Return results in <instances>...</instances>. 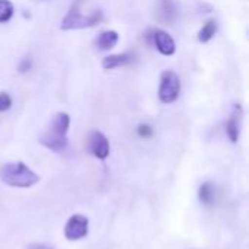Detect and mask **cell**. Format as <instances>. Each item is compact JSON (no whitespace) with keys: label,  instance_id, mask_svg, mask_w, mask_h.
I'll return each mask as SVG.
<instances>
[{"label":"cell","instance_id":"1","mask_svg":"<svg viewBox=\"0 0 249 249\" xmlns=\"http://www.w3.org/2000/svg\"><path fill=\"white\" fill-rule=\"evenodd\" d=\"M70 127V117L67 112L58 111L54 114L47 125V130L39 137V143L51 152H61L67 147V131Z\"/></svg>","mask_w":249,"mask_h":249},{"label":"cell","instance_id":"2","mask_svg":"<svg viewBox=\"0 0 249 249\" xmlns=\"http://www.w3.org/2000/svg\"><path fill=\"white\" fill-rule=\"evenodd\" d=\"M0 179L12 188H31L39 182V175L23 162H10L0 168Z\"/></svg>","mask_w":249,"mask_h":249},{"label":"cell","instance_id":"3","mask_svg":"<svg viewBox=\"0 0 249 249\" xmlns=\"http://www.w3.org/2000/svg\"><path fill=\"white\" fill-rule=\"evenodd\" d=\"M82 3H83V0H74L71 3L67 15L63 18L61 25H60V28L63 31L93 28L104 20V12L102 10H95L90 15H82V12H80Z\"/></svg>","mask_w":249,"mask_h":249},{"label":"cell","instance_id":"4","mask_svg":"<svg viewBox=\"0 0 249 249\" xmlns=\"http://www.w3.org/2000/svg\"><path fill=\"white\" fill-rule=\"evenodd\" d=\"M181 95V79L174 70H165L160 74V85L158 90L162 104H174Z\"/></svg>","mask_w":249,"mask_h":249},{"label":"cell","instance_id":"5","mask_svg":"<svg viewBox=\"0 0 249 249\" xmlns=\"http://www.w3.org/2000/svg\"><path fill=\"white\" fill-rule=\"evenodd\" d=\"M89 233V219L83 214H73L64 226V238L67 241H80Z\"/></svg>","mask_w":249,"mask_h":249},{"label":"cell","instance_id":"6","mask_svg":"<svg viewBox=\"0 0 249 249\" xmlns=\"http://www.w3.org/2000/svg\"><path fill=\"white\" fill-rule=\"evenodd\" d=\"M88 149L96 159L105 160L111 152L109 140L107 139V136L102 131L93 130L88 136Z\"/></svg>","mask_w":249,"mask_h":249},{"label":"cell","instance_id":"7","mask_svg":"<svg viewBox=\"0 0 249 249\" xmlns=\"http://www.w3.org/2000/svg\"><path fill=\"white\" fill-rule=\"evenodd\" d=\"M179 18V9L175 0H158L156 19L162 25H174Z\"/></svg>","mask_w":249,"mask_h":249},{"label":"cell","instance_id":"8","mask_svg":"<svg viewBox=\"0 0 249 249\" xmlns=\"http://www.w3.org/2000/svg\"><path fill=\"white\" fill-rule=\"evenodd\" d=\"M152 44H155L162 55H174L177 51V44L174 38L162 29H152Z\"/></svg>","mask_w":249,"mask_h":249},{"label":"cell","instance_id":"9","mask_svg":"<svg viewBox=\"0 0 249 249\" xmlns=\"http://www.w3.org/2000/svg\"><path fill=\"white\" fill-rule=\"evenodd\" d=\"M136 61V53L134 51H125L120 54H111L102 60V67L105 70H114L118 67L130 66Z\"/></svg>","mask_w":249,"mask_h":249},{"label":"cell","instance_id":"10","mask_svg":"<svg viewBox=\"0 0 249 249\" xmlns=\"http://www.w3.org/2000/svg\"><path fill=\"white\" fill-rule=\"evenodd\" d=\"M241 120H242V107L241 105H235L232 115L229 117L228 123H226V134L229 137V140L232 143H236L239 140V134H241Z\"/></svg>","mask_w":249,"mask_h":249},{"label":"cell","instance_id":"11","mask_svg":"<svg viewBox=\"0 0 249 249\" xmlns=\"http://www.w3.org/2000/svg\"><path fill=\"white\" fill-rule=\"evenodd\" d=\"M118 39H120V35L117 31H104L95 39V45L101 51H109L118 44Z\"/></svg>","mask_w":249,"mask_h":249},{"label":"cell","instance_id":"12","mask_svg":"<svg viewBox=\"0 0 249 249\" xmlns=\"http://www.w3.org/2000/svg\"><path fill=\"white\" fill-rule=\"evenodd\" d=\"M198 200L204 207H212L216 200V190L212 182H204L198 188Z\"/></svg>","mask_w":249,"mask_h":249},{"label":"cell","instance_id":"13","mask_svg":"<svg viewBox=\"0 0 249 249\" xmlns=\"http://www.w3.org/2000/svg\"><path fill=\"white\" fill-rule=\"evenodd\" d=\"M216 32H217V22H216L214 19H209V20L203 25V28L198 31L197 38H198L200 42H209V41L216 35Z\"/></svg>","mask_w":249,"mask_h":249},{"label":"cell","instance_id":"14","mask_svg":"<svg viewBox=\"0 0 249 249\" xmlns=\"http://www.w3.org/2000/svg\"><path fill=\"white\" fill-rule=\"evenodd\" d=\"M15 13L13 3L10 0H0V23H6Z\"/></svg>","mask_w":249,"mask_h":249},{"label":"cell","instance_id":"15","mask_svg":"<svg viewBox=\"0 0 249 249\" xmlns=\"http://www.w3.org/2000/svg\"><path fill=\"white\" fill-rule=\"evenodd\" d=\"M12 107V98L9 93L6 92H0V112H4L7 109H10Z\"/></svg>","mask_w":249,"mask_h":249},{"label":"cell","instance_id":"16","mask_svg":"<svg viewBox=\"0 0 249 249\" xmlns=\"http://www.w3.org/2000/svg\"><path fill=\"white\" fill-rule=\"evenodd\" d=\"M137 134H139L140 137H144V139L152 137V136H153V128H152V125H149V124H140L139 128H137Z\"/></svg>","mask_w":249,"mask_h":249},{"label":"cell","instance_id":"17","mask_svg":"<svg viewBox=\"0 0 249 249\" xmlns=\"http://www.w3.org/2000/svg\"><path fill=\"white\" fill-rule=\"evenodd\" d=\"M31 67H32V61H31V58H22L20 60V63H19V73H26V71H29L31 70Z\"/></svg>","mask_w":249,"mask_h":249},{"label":"cell","instance_id":"18","mask_svg":"<svg viewBox=\"0 0 249 249\" xmlns=\"http://www.w3.org/2000/svg\"><path fill=\"white\" fill-rule=\"evenodd\" d=\"M26 249H53V248H50V247H47V245H44V244H31V245H28V248Z\"/></svg>","mask_w":249,"mask_h":249},{"label":"cell","instance_id":"19","mask_svg":"<svg viewBox=\"0 0 249 249\" xmlns=\"http://www.w3.org/2000/svg\"><path fill=\"white\" fill-rule=\"evenodd\" d=\"M36 1H45V0H36Z\"/></svg>","mask_w":249,"mask_h":249}]
</instances>
